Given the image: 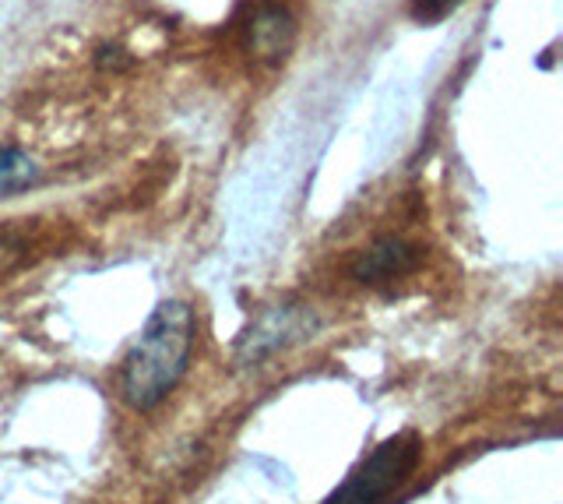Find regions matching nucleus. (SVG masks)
<instances>
[{
	"mask_svg": "<svg viewBox=\"0 0 563 504\" xmlns=\"http://www.w3.org/2000/svg\"><path fill=\"white\" fill-rule=\"evenodd\" d=\"M194 332H198L194 307L184 300H163L141 325V332L123 353L117 377L120 398L134 413H152L180 385L190 368Z\"/></svg>",
	"mask_w": 563,
	"mask_h": 504,
	"instance_id": "nucleus-1",
	"label": "nucleus"
},
{
	"mask_svg": "<svg viewBox=\"0 0 563 504\" xmlns=\"http://www.w3.org/2000/svg\"><path fill=\"white\" fill-rule=\"evenodd\" d=\"M422 459L419 434L401 430L380 441L321 504H387L412 480Z\"/></svg>",
	"mask_w": 563,
	"mask_h": 504,
	"instance_id": "nucleus-2",
	"label": "nucleus"
},
{
	"mask_svg": "<svg viewBox=\"0 0 563 504\" xmlns=\"http://www.w3.org/2000/svg\"><path fill=\"white\" fill-rule=\"evenodd\" d=\"M321 325H324L321 315H317L310 304L286 300V304L264 307L236 339V350H233L236 368H261L264 360L278 357L282 350H289V346L313 339L321 332Z\"/></svg>",
	"mask_w": 563,
	"mask_h": 504,
	"instance_id": "nucleus-3",
	"label": "nucleus"
},
{
	"mask_svg": "<svg viewBox=\"0 0 563 504\" xmlns=\"http://www.w3.org/2000/svg\"><path fill=\"white\" fill-rule=\"evenodd\" d=\"M422 258H427V251H422L419 243L387 233V237H377L374 243H366V248L352 258L349 275L360 286H384V283L412 275L422 265Z\"/></svg>",
	"mask_w": 563,
	"mask_h": 504,
	"instance_id": "nucleus-4",
	"label": "nucleus"
},
{
	"mask_svg": "<svg viewBox=\"0 0 563 504\" xmlns=\"http://www.w3.org/2000/svg\"><path fill=\"white\" fill-rule=\"evenodd\" d=\"M243 46L246 54L261 64H278L289 57V50L296 46V19L286 4H257L254 14L243 25Z\"/></svg>",
	"mask_w": 563,
	"mask_h": 504,
	"instance_id": "nucleus-5",
	"label": "nucleus"
},
{
	"mask_svg": "<svg viewBox=\"0 0 563 504\" xmlns=\"http://www.w3.org/2000/svg\"><path fill=\"white\" fill-rule=\"evenodd\" d=\"M43 180V166L25 149L0 145V201L18 198Z\"/></svg>",
	"mask_w": 563,
	"mask_h": 504,
	"instance_id": "nucleus-6",
	"label": "nucleus"
},
{
	"mask_svg": "<svg viewBox=\"0 0 563 504\" xmlns=\"http://www.w3.org/2000/svg\"><path fill=\"white\" fill-rule=\"evenodd\" d=\"M462 4H465V0H409V14H412V22H419V25H437Z\"/></svg>",
	"mask_w": 563,
	"mask_h": 504,
	"instance_id": "nucleus-7",
	"label": "nucleus"
},
{
	"mask_svg": "<svg viewBox=\"0 0 563 504\" xmlns=\"http://www.w3.org/2000/svg\"><path fill=\"white\" fill-rule=\"evenodd\" d=\"M96 64L102 67V72H123V67L131 64V57H128V50H123V46H113V43H106V46H99V54H96Z\"/></svg>",
	"mask_w": 563,
	"mask_h": 504,
	"instance_id": "nucleus-8",
	"label": "nucleus"
}]
</instances>
